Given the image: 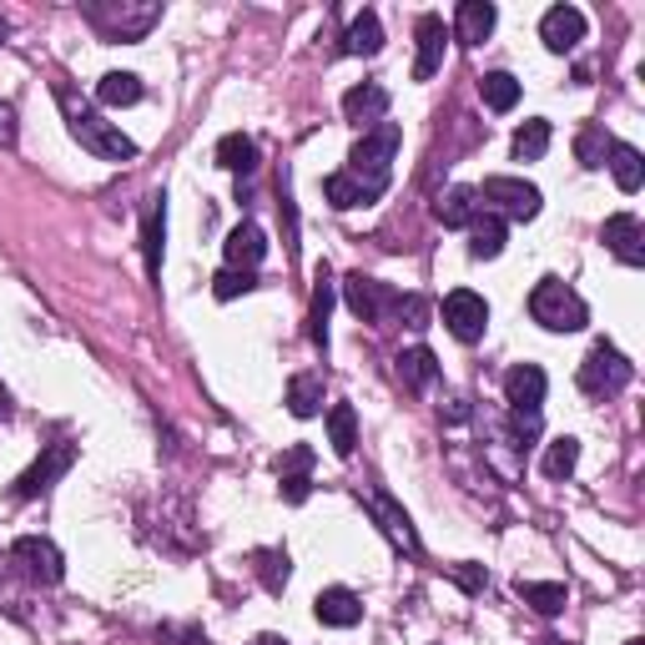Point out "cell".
<instances>
[{
	"label": "cell",
	"mask_w": 645,
	"mask_h": 645,
	"mask_svg": "<svg viewBox=\"0 0 645 645\" xmlns=\"http://www.w3.org/2000/svg\"><path fill=\"white\" fill-rule=\"evenodd\" d=\"M56 101H61V111H67L71 137H77V142L87 147L91 157H101V162H132V157H137L132 137L121 132V127H111V121L101 117L97 107L77 101V91H71V87H56Z\"/></svg>",
	"instance_id": "6da1fadb"
},
{
	"label": "cell",
	"mask_w": 645,
	"mask_h": 645,
	"mask_svg": "<svg viewBox=\"0 0 645 645\" xmlns=\"http://www.w3.org/2000/svg\"><path fill=\"white\" fill-rule=\"evenodd\" d=\"M399 142H404V132H399V121H379V127H369V132L353 142L349 152V177L369 192V202H379L383 192H389V177H394V152Z\"/></svg>",
	"instance_id": "7a4b0ae2"
},
{
	"label": "cell",
	"mask_w": 645,
	"mask_h": 645,
	"mask_svg": "<svg viewBox=\"0 0 645 645\" xmlns=\"http://www.w3.org/2000/svg\"><path fill=\"white\" fill-rule=\"evenodd\" d=\"M530 318L550 333H580L585 323H591V308H585V298H580L570 283H560V278H540L535 293H530Z\"/></svg>",
	"instance_id": "3957f363"
},
{
	"label": "cell",
	"mask_w": 645,
	"mask_h": 645,
	"mask_svg": "<svg viewBox=\"0 0 645 645\" xmlns=\"http://www.w3.org/2000/svg\"><path fill=\"white\" fill-rule=\"evenodd\" d=\"M87 21L101 31V41H142L162 21V6H152V0H142V6H132V0H97V6H87Z\"/></svg>",
	"instance_id": "277c9868"
},
{
	"label": "cell",
	"mask_w": 645,
	"mask_h": 645,
	"mask_svg": "<svg viewBox=\"0 0 645 645\" xmlns=\"http://www.w3.org/2000/svg\"><path fill=\"white\" fill-rule=\"evenodd\" d=\"M631 379H635L631 359H625L621 349H611V343H595L591 359L580 363V394H591V399L621 394V389H625Z\"/></svg>",
	"instance_id": "5b68a950"
},
{
	"label": "cell",
	"mask_w": 645,
	"mask_h": 645,
	"mask_svg": "<svg viewBox=\"0 0 645 645\" xmlns=\"http://www.w3.org/2000/svg\"><path fill=\"white\" fill-rule=\"evenodd\" d=\"M480 198L494 202V218H514V222L540 218V187L520 182V177H490L480 187Z\"/></svg>",
	"instance_id": "8992f818"
},
{
	"label": "cell",
	"mask_w": 645,
	"mask_h": 645,
	"mask_svg": "<svg viewBox=\"0 0 645 645\" xmlns=\"http://www.w3.org/2000/svg\"><path fill=\"white\" fill-rule=\"evenodd\" d=\"M444 329L460 343H480L484 329H490V303L480 293H470V288H454L444 298Z\"/></svg>",
	"instance_id": "52a82bcc"
},
{
	"label": "cell",
	"mask_w": 645,
	"mask_h": 645,
	"mask_svg": "<svg viewBox=\"0 0 645 645\" xmlns=\"http://www.w3.org/2000/svg\"><path fill=\"white\" fill-rule=\"evenodd\" d=\"M343 298H349V308L363 318V323H383V318L399 313V298H404V293H394V288L379 283V278L353 273L349 283H343Z\"/></svg>",
	"instance_id": "ba28073f"
},
{
	"label": "cell",
	"mask_w": 645,
	"mask_h": 645,
	"mask_svg": "<svg viewBox=\"0 0 645 645\" xmlns=\"http://www.w3.org/2000/svg\"><path fill=\"white\" fill-rule=\"evenodd\" d=\"M11 560L36 580V585H56V580L67 575V560H61V550H56L51 540H41V535L16 540V545H11Z\"/></svg>",
	"instance_id": "9c48e42d"
},
{
	"label": "cell",
	"mask_w": 645,
	"mask_h": 645,
	"mask_svg": "<svg viewBox=\"0 0 645 645\" xmlns=\"http://www.w3.org/2000/svg\"><path fill=\"white\" fill-rule=\"evenodd\" d=\"M71 464H77V444H51L41 460H36L31 470L16 480V500H36V494H46L56 480H61V474L71 470Z\"/></svg>",
	"instance_id": "30bf717a"
},
{
	"label": "cell",
	"mask_w": 645,
	"mask_h": 645,
	"mask_svg": "<svg viewBox=\"0 0 645 645\" xmlns=\"http://www.w3.org/2000/svg\"><path fill=\"white\" fill-rule=\"evenodd\" d=\"M414 41H419V56H414V81H434L439 67H444V46H449V31H444V16H419L414 26Z\"/></svg>",
	"instance_id": "8fae6325"
},
{
	"label": "cell",
	"mask_w": 645,
	"mask_h": 645,
	"mask_svg": "<svg viewBox=\"0 0 645 645\" xmlns=\"http://www.w3.org/2000/svg\"><path fill=\"white\" fill-rule=\"evenodd\" d=\"M605 248L621 258L625 268H641L645 263V228H641V218L635 212H615V218H605Z\"/></svg>",
	"instance_id": "7c38bea8"
},
{
	"label": "cell",
	"mask_w": 645,
	"mask_h": 645,
	"mask_svg": "<svg viewBox=\"0 0 645 645\" xmlns=\"http://www.w3.org/2000/svg\"><path fill=\"white\" fill-rule=\"evenodd\" d=\"M540 41H545L555 56L575 51V46L585 41V16H580L575 6H555V11H545V21H540Z\"/></svg>",
	"instance_id": "4fadbf2b"
},
{
	"label": "cell",
	"mask_w": 645,
	"mask_h": 645,
	"mask_svg": "<svg viewBox=\"0 0 645 645\" xmlns=\"http://www.w3.org/2000/svg\"><path fill=\"white\" fill-rule=\"evenodd\" d=\"M545 369L540 363H514L510 373H504V399H510V409H540L545 404Z\"/></svg>",
	"instance_id": "5bb4252c"
},
{
	"label": "cell",
	"mask_w": 645,
	"mask_h": 645,
	"mask_svg": "<svg viewBox=\"0 0 645 645\" xmlns=\"http://www.w3.org/2000/svg\"><path fill=\"white\" fill-rule=\"evenodd\" d=\"M308 470H313V449H308V444H293V449L278 454V480H283V500L288 504H303L308 494H313Z\"/></svg>",
	"instance_id": "9a60e30c"
},
{
	"label": "cell",
	"mask_w": 645,
	"mask_h": 645,
	"mask_svg": "<svg viewBox=\"0 0 645 645\" xmlns=\"http://www.w3.org/2000/svg\"><path fill=\"white\" fill-rule=\"evenodd\" d=\"M222 252H228V268H242V273H252V268L268 258V238L258 222H238V228L228 232V242H222Z\"/></svg>",
	"instance_id": "2e32d148"
},
{
	"label": "cell",
	"mask_w": 645,
	"mask_h": 645,
	"mask_svg": "<svg viewBox=\"0 0 645 645\" xmlns=\"http://www.w3.org/2000/svg\"><path fill=\"white\" fill-rule=\"evenodd\" d=\"M369 510H373V514H379V525H383V535L394 540V545H399V550H404V555H419V535H414V525H409V514H404V510H399V504H394V500H389V494H379V490H373V494H369Z\"/></svg>",
	"instance_id": "e0dca14e"
},
{
	"label": "cell",
	"mask_w": 645,
	"mask_h": 645,
	"mask_svg": "<svg viewBox=\"0 0 645 645\" xmlns=\"http://www.w3.org/2000/svg\"><path fill=\"white\" fill-rule=\"evenodd\" d=\"M313 615L323 625H333V631H349V625L363 621V601L353 591H343V585H333V591H323L313 601Z\"/></svg>",
	"instance_id": "ac0fdd59"
},
{
	"label": "cell",
	"mask_w": 645,
	"mask_h": 645,
	"mask_svg": "<svg viewBox=\"0 0 645 645\" xmlns=\"http://www.w3.org/2000/svg\"><path fill=\"white\" fill-rule=\"evenodd\" d=\"M343 117L359 121V127H379V121L389 117V91H383L379 81H363V87H353L349 97H343Z\"/></svg>",
	"instance_id": "d6986e66"
},
{
	"label": "cell",
	"mask_w": 645,
	"mask_h": 645,
	"mask_svg": "<svg viewBox=\"0 0 645 645\" xmlns=\"http://www.w3.org/2000/svg\"><path fill=\"white\" fill-rule=\"evenodd\" d=\"M329 308H333V273L329 263L318 268V288H313V313H308V339L318 353H329Z\"/></svg>",
	"instance_id": "ffe728a7"
},
{
	"label": "cell",
	"mask_w": 645,
	"mask_h": 645,
	"mask_svg": "<svg viewBox=\"0 0 645 645\" xmlns=\"http://www.w3.org/2000/svg\"><path fill=\"white\" fill-rule=\"evenodd\" d=\"M480 192H474V187H449L444 198H439V222H444V228H470L474 218H480Z\"/></svg>",
	"instance_id": "44dd1931"
},
{
	"label": "cell",
	"mask_w": 645,
	"mask_h": 645,
	"mask_svg": "<svg viewBox=\"0 0 645 645\" xmlns=\"http://www.w3.org/2000/svg\"><path fill=\"white\" fill-rule=\"evenodd\" d=\"M288 409L298 419L323 414V373H293V383H288Z\"/></svg>",
	"instance_id": "7402d4cb"
},
{
	"label": "cell",
	"mask_w": 645,
	"mask_h": 645,
	"mask_svg": "<svg viewBox=\"0 0 645 645\" xmlns=\"http://www.w3.org/2000/svg\"><path fill=\"white\" fill-rule=\"evenodd\" d=\"M329 444L339 460H353V449H359V414H353V404L329 409Z\"/></svg>",
	"instance_id": "603a6c76"
},
{
	"label": "cell",
	"mask_w": 645,
	"mask_h": 645,
	"mask_svg": "<svg viewBox=\"0 0 645 645\" xmlns=\"http://www.w3.org/2000/svg\"><path fill=\"white\" fill-rule=\"evenodd\" d=\"M494 21H500V11H494L490 0H464V6H460V41L480 46L484 36L494 31Z\"/></svg>",
	"instance_id": "cb8c5ba5"
},
{
	"label": "cell",
	"mask_w": 645,
	"mask_h": 645,
	"mask_svg": "<svg viewBox=\"0 0 645 645\" xmlns=\"http://www.w3.org/2000/svg\"><path fill=\"white\" fill-rule=\"evenodd\" d=\"M611 177H615V187L621 192H641V182H645V162H641V152L635 147H625V142H611Z\"/></svg>",
	"instance_id": "d4e9b609"
},
{
	"label": "cell",
	"mask_w": 645,
	"mask_h": 645,
	"mask_svg": "<svg viewBox=\"0 0 645 645\" xmlns=\"http://www.w3.org/2000/svg\"><path fill=\"white\" fill-rule=\"evenodd\" d=\"M343 51H349V56H379L383 51V26H379V16H373V11L353 16L349 36H343Z\"/></svg>",
	"instance_id": "484cf974"
},
{
	"label": "cell",
	"mask_w": 645,
	"mask_h": 645,
	"mask_svg": "<svg viewBox=\"0 0 645 645\" xmlns=\"http://www.w3.org/2000/svg\"><path fill=\"white\" fill-rule=\"evenodd\" d=\"M162 238H167V198H152L147 222H142V252L152 273H162Z\"/></svg>",
	"instance_id": "4316f807"
},
{
	"label": "cell",
	"mask_w": 645,
	"mask_h": 645,
	"mask_svg": "<svg viewBox=\"0 0 645 645\" xmlns=\"http://www.w3.org/2000/svg\"><path fill=\"white\" fill-rule=\"evenodd\" d=\"M470 252H474V258H500V252H504V218L480 212V218L470 222Z\"/></svg>",
	"instance_id": "83f0119b"
},
{
	"label": "cell",
	"mask_w": 645,
	"mask_h": 645,
	"mask_svg": "<svg viewBox=\"0 0 645 645\" xmlns=\"http://www.w3.org/2000/svg\"><path fill=\"white\" fill-rule=\"evenodd\" d=\"M97 101L101 107H137V101H142V81H137L132 71H107L97 87Z\"/></svg>",
	"instance_id": "f1b7e54d"
},
{
	"label": "cell",
	"mask_w": 645,
	"mask_h": 645,
	"mask_svg": "<svg viewBox=\"0 0 645 645\" xmlns=\"http://www.w3.org/2000/svg\"><path fill=\"white\" fill-rule=\"evenodd\" d=\"M218 162L228 167V172L248 177L252 167H258V142H252V137H242V132H228V137L218 142Z\"/></svg>",
	"instance_id": "f546056e"
},
{
	"label": "cell",
	"mask_w": 645,
	"mask_h": 645,
	"mask_svg": "<svg viewBox=\"0 0 645 645\" xmlns=\"http://www.w3.org/2000/svg\"><path fill=\"white\" fill-rule=\"evenodd\" d=\"M514 595H520L525 605H535L540 615H560V611H565V601H570L565 585H540V580H520Z\"/></svg>",
	"instance_id": "4dcf8cb0"
},
{
	"label": "cell",
	"mask_w": 645,
	"mask_h": 645,
	"mask_svg": "<svg viewBox=\"0 0 645 645\" xmlns=\"http://www.w3.org/2000/svg\"><path fill=\"white\" fill-rule=\"evenodd\" d=\"M399 379L409 383V389H429V383L439 379V359L429 349H409L399 353Z\"/></svg>",
	"instance_id": "1f68e13d"
},
{
	"label": "cell",
	"mask_w": 645,
	"mask_h": 645,
	"mask_svg": "<svg viewBox=\"0 0 645 645\" xmlns=\"http://www.w3.org/2000/svg\"><path fill=\"white\" fill-rule=\"evenodd\" d=\"M575 464H580V439H555V444L545 449V464H540V470H545V480H570V474H575Z\"/></svg>",
	"instance_id": "d6a6232c"
},
{
	"label": "cell",
	"mask_w": 645,
	"mask_h": 645,
	"mask_svg": "<svg viewBox=\"0 0 645 645\" xmlns=\"http://www.w3.org/2000/svg\"><path fill=\"white\" fill-rule=\"evenodd\" d=\"M550 152V121H525L520 132H514V157L520 162H540V157Z\"/></svg>",
	"instance_id": "836d02e7"
},
{
	"label": "cell",
	"mask_w": 645,
	"mask_h": 645,
	"mask_svg": "<svg viewBox=\"0 0 645 645\" xmlns=\"http://www.w3.org/2000/svg\"><path fill=\"white\" fill-rule=\"evenodd\" d=\"M323 198H329L339 212H349V208H369V192H363V187L353 182L349 172H333L329 182H323Z\"/></svg>",
	"instance_id": "e575fe53"
},
{
	"label": "cell",
	"mask_w": 645,
	"mask_h": 645,
	"mask_svg": "<svg viewBox=\"0 0 645 645\" xmlns=\"http://www.w3.org/2000/svg\"><path fill=\"white\" fill-rule=\"evenodd\" d=\"M252 570H258V580H263V591L283 595V585H288V555L283 550H258V555H252Z\"/></svg>",
	"instance_id": "d590c367"
},
{
	"label": "cell",
	"mask_w": 645,
	"mask_h": 645,
	"mask_svg": "<svg viewBox=\"0 0 645 645\" xmlns=\"http://www.w3.org/2000/svg\"><path fill=\"white\" fill-rule=\"evenodd\" d=\"M484 101H490V111H514V101H520V81L510 77V71H490V77L480 81Z\"/></svg>",
	"instance_id": "8d00e7d4"
},
{
	"label": "cell",
	"mask_w": 645,
	"mask_h": 645,
	"mask_svg": "<svg viewBox=\"0 0 645 645\" xmlns=\"http://www.w3.org/2000/svg\"><path fill=\"white\" fill-rule=\"evenodd\" d=\"M575 157H580V167H605V157H611L605 127H585V132L575 137Z\"/></svg>",
	"instance_id": "74e56055"
},
{
	"label": "cell",
	"mask_w": 645,
	"mask_h": 645,
	"mask_svg": "<svg viewBox=\"0 0 645 645\" xmlns=\"http://www.w3.org/2000/svg\"><path fill=\"white\" fill-rule=\"evenodd\" d=\"M252 288H258V273H242V268H222V273L212 278V293H218L222 303H232V298L252 293Z\"/></svg>",
	"instance_id": "f35d334b"
},
{
	"label": "cell",
	"mask_w": 645,
	"mask_h": 645,
	"mask_svg": "<svg viewBox=\"0 0 645 645\" xmlns=\"http://www.w3.org/2000/svg\"><path fill=\"white\" fill-rule=\"evenodd\" d=\"M510 429H514V444L530 449L540 439V409H510Z\"/></svg>",
	"instance_id": "ab89813d"
},
{
	"label": "cell",
	"mask_w": 645,
	"mask_h": 645,
	"mask_svg": "<svg viewBox=\"0 0 645 645\" xmlns=\"http://www.w3.org/2000/svg\"><path fill=\"white\" fill-rule=\"evenodd\" d=\"M399 318H409V329H429V303L424 298H399Z\"/></svg>",
	"instance_id": "60d3db41"
},
{
	"label": "cell",
	"mask_w": 645,
	"mask_h": 645,
	"mask_svg": "<svg viewBox=\"0 0 645 645\" xmlns=\"http://www.w3.org/2000/svg\"><path fill=\"white\" fill-rule=\"evenodd\" d=\"M0 147H16V107L0 101Z\"/></svg>",
	"instance_id": "b9f144b4"
},
{
	"label": "cell",
	"mask_w": 645,
	"mask_h": 645,
	"mask_svg": "<svg viewBox=\"0 0 645 645\" xmlns=\"http://www.w3.org/2000/svg\"><path fill=\"white\" fill-rule=\"evenodd\" d=\"M454 575L464 580V591H480V585H484V575H480V570H470V565H460Z\"/></svg>",
	"instance_id": "7bdbcfd3"
},
{
	"label": "cell",
	"mask_w": 645,
	"mask_h": 645,
	"mask_svg": "<svg viewBox=\"0 0 645 645\" xmlns=\"http://www.w3.org/2000/svg\"><path fill=\"white\" fill-rule=\"evenodd\" d=\"M252 645H288V641H283V635H258Z\"/></svg>",
	"instance_id": "ee69618b"
},
{
	"label": "cell",
	"mask_w": 645,
	"mask_h": 645,
	"mask_svg": "<svg viewBox=\"0 0 645 645\" xmlns=\"http://www.w3.org/2000/svg\"><path fill=\"white\" fill-rule=\"evenodd\" d=\"M11 414V394H6V389H0V419Z\"/></svg>",
	"instance_id": "f6af8a7d"
},
{
	"label": "cell",
	"mask_w": 645,
	"mask_h": 645,
	"mask_svg": "<svg viewBox=\"0 0 645 645\" xmlns=\"http://www.w3.org/2000/svg\"><path fill=\"white\" fill-rule=\"evenodd\" d=\"M6 36H11V26H6V16H0V46H6Z\"/></svg>",
	"instance_id": "bcb514c9"
},
{
	"label": "cell",
	"mask_w": 645,
	"mask_h": 645,
	"mask_svg": "<svg viewBox=\"0 0 645 645\" xmlns=\"http://www.w3.org/2000/svg\"><path fill=\"white\" fill-rule=\"evenodd\" d=\"M625 645H641V641H625Z\"/></svg>",
	"instance_id": "7dc6e473"
}]
</instances>
